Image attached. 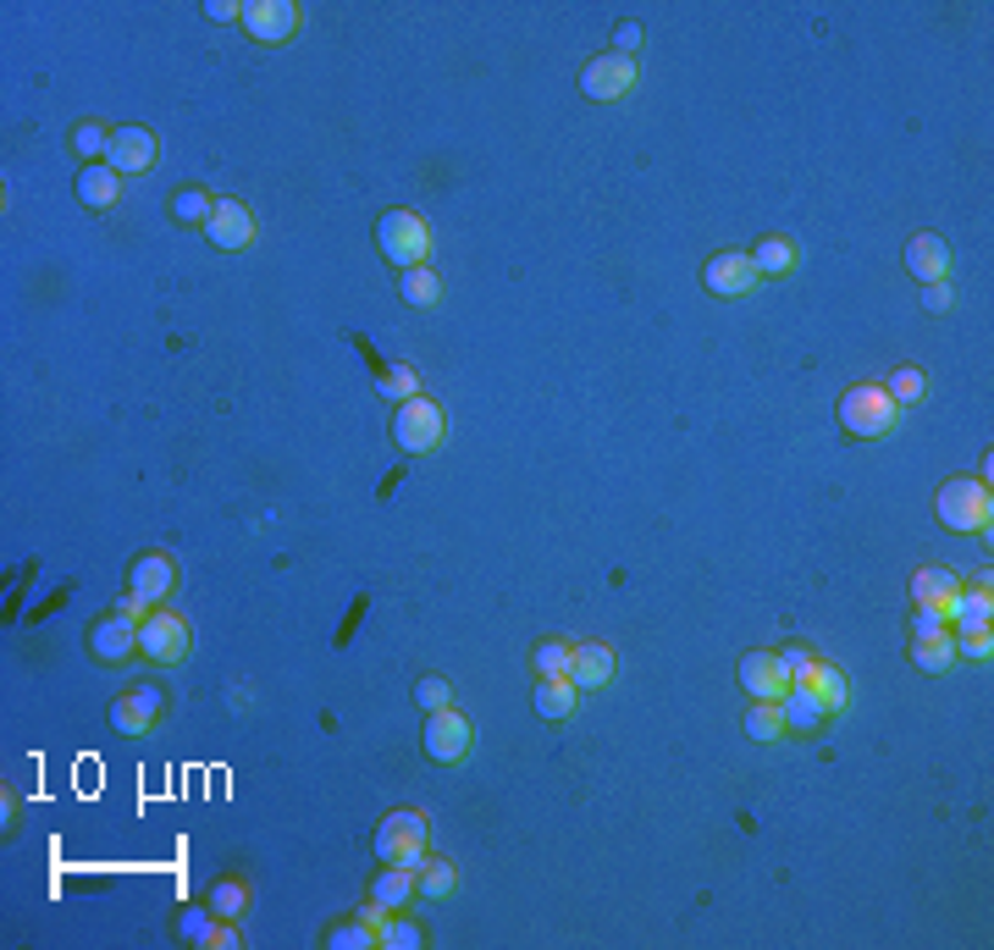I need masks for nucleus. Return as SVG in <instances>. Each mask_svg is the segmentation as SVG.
<instances>
[{"instance_id":"obj_1","label":"nucleus","mask_w":994,"mask_h":950,"mask_svg":"<svg viewBox=\"0 0 994 950\" xmlns=\"http://www.w3.org/2000/svg\"><path fill=\"white\" fill-rule=\"evenodd\" d=\"M934 514L940 525L951 531H990L994 519V497H990V481H973V475H956L934 492Z\"/></svg>"},{"instance_id":"obj_2","label":"nucleus","mask_w":994,"mask_h":950,"mask_svg":"<svg viewBox=\"0 0 994 950\" xmlns=\"http://www.w3.org/2000/svg\"><path fill=\"white\" fill-rule=\"evenodd\" d=\"M895 398L878 387V382H856L845 398H839V426L851 432V437H862V443H878V437H889L895 432Z\"/></svg>"},{"instance_id":"obj_3","label":"nucleus","mask_w":994,"mask_h":950,"mask_svg":"<svg viewBox=\"0 0 994 950\" xmlns=\"http://www.w3.org/2000/svg\"><path fill=\"white\" fill-rule=\"evenodd\" d=\"M376 244H381V255H387L398 271H415V266H426V255H431V227H426L420 210H387V216L376 221Z\"/></svg>"},{"instance_id":"obj_4","label":"nucleus","mask_w":994,"mask_h":950,"mask_svg":"<svg viewBox=\"0 0 994 950\" xmlns=\"http://www.w3.org/2000/svg\"><path fill=\"white\" fill-rule=\"evenodd\" d=\"M426 840H431V823L426 812H387L381 829H376V857L381 862H398V868H420L426 862Z\"/></svg>"},{"instance_id":"obj_5","label":"nucleus","mask_w":994,"mask_h":950,"mask_svg":"<svg viewBox=\"0 0 994 950\" xmlns=\"http://www.w3.org/2000/svg\"><path fill=\"white\" fill-rule=\"evenodd\" d=\"M139 652H145L150 663H182V657L193 652V631H188V620H182V614H171V608L145 614V625H139Z\"/></svg>"},{"instance_id":"obj_6","label":"nucleus","mask_w":994,"mask_h":950,"mask_svg":"<svg viewBox=\"0 0 994 950\" xmlns=\"http://www.w3.org/2000/svg\"><path fill=\"white\" fill-rule=\"evenodd\" d=\"M392 443H398L404 454H431V448L443 443V409H437L431 398L398 404V415H392Z\"/></svg>"},{"instance_id":"obj_7","label":"nucleus","mask_w":994,"mask_h":950,"mask_svg":"<svg viewBox=\"0 0 994 950\" xmlns=\"http://www.w3.org/2000/svg\"><path fill=\"white\" fill-rule=\"evenodd\" d=\"M636 56H619V50H608V56H597V61H586V72H580V95L586 100H625L630 89H636Z\"/></svg>"},{"instance_id":"obj_8","label":"nucleus","mask_w":994,"mask_h":950,"mask_svg":"<svg viewBox=\"0 0 994 950\" xmlns=\"http://www.w3.org/2000/svg\"><path fill=\"white\" fill-rule=\"evenodd\" d=\"M470 741H476V730H470L465 713L443 707V713L426 719V758H431V763H443V769L465 763V758H470Z\"/></svg>"},{"instance_id":"obj_9","label":"nucleus","mask_w":994,"mask_h":950,"mask_svg":"<svg viewBox=\"0 0 994 950\" xmlns=\"http://www.w3.org/2000/svg\"><path fill=\"white\" fill-rule=\"evenodd\" d=\"M243 33L255 44H288L299 33V6L294 0H249L243 6Z\"/></svg>"},{"instance_id":"obj_10","label":"nucleus","mask_w":994,"mask_h":950,"mask_svg":"<svg viewBox=\"0 0 994 950\" xmlns=\"http://www.w3.org/2000/svg\"><path fill=\"white\" fill-rule=\"evenodd\" d=\"M161 707H166L161 685H128V691L111 702V724H117L122 735H145V730H156Z\"/></svg>"},{"instance_id":"obj_11","label":"nucleus","mask_w":994,"mask_h":950,"mask_svg":"<svg viewBox=\"0 0 994 950\" xmlns=\"http://www.w3.org/2000/svg\"><path fill=\"white\" fill-rule=\"evenodd\" d=\"M702 283H707L718 299H746V294H752L763 277L752 271V260H746V255H735V249H718V255L702 266Z\"/></svg>"},{"instance_id":"obj_12","label":"nucleus","mask_w":994,"mask_h":950,"mask_svg":"<svg viewBox=\"0 0 994 950\" xmlns=\"http://www.w3.org/2000/svg\"><path fill=\"white\" fill-rule=\"evenodd\" d=\"M156 156H161V145H156L150 128H117V133H111V150H106V166L122 171V177H133V171H150Z\"/></svg>"},{"instance_id":"obj_13","label":"nucleus","mask_w":994,"mask_h":950,"mask_svg":"<svg viewBox=\"0 0 994 950\" xmlns=\"http://www.w3.org/2000/svg\"><path fill=\"white\" fill-rule=\"evenodd\" d=\"M740 685H746V696H757V702H779V696L791 691V674H785L779 652H746V657H740Z\"/></svg>"},{"instance_id":"obj_14","label":"nucleus","mask_w":994,"mask_h":950,"mask_svg":"<svg viewBox=\"0 0 994 950\" xmlns=\"http://www.w3.org/2000/svg\"><path fill=\"white\" fill-rule=\"evenodd\" d=\"M89 652H95L100 663H128V657L139 652V620H128V614H106V620L89 631Z\"/></svg>"},{"instance_id":"obj_15","label":"nucleus","mask_w":994,"mask_h":950,"mask_svg":"<svg viewBox=\"0 0 994 950\" xmlns=\"http://www.w3.org/2000/svg\"><path fill=\"white\" fill-rule=\"evenodd\" d=\"M906 271H912L923 288L945 283V277H951V244H945L940 232H917V238L906 244Z\"/></svg>"},{"instance_id":"obj_16","label":"nucleus","mask_w":994,"mask_h":950,"mask_svg":"<svg viewBox=\"0 0 994 950\" xmlns=\"http://www.w3.org/2000/svg\"><path fill=\"white\" fill-rule=\"evenodd\" d=\"M779 719H785V730H802V735H813V730H824L834 713H828L824 696H818L807 680H796V685L779 696Z\"/></svg>"},{"instance_id":"obj_17","label":"nucleus","mask_w":994,"mask_h":950,"mask_svg":"<svg viewBox=\"0 0 994 950\" xmlns=\"http://www.w3.org/2000/svg\"><path fill=\"white\" fill-rule=\"evenodd\" d=\"M205 232H210L216 249H243V244L255 238V216H249V205H238V199H216Z\"/></svg>"},{"instance_id":"obj_18","label":"nucleus","mask_w":994,"mask_h":950,"mask_svg":"<svg viewBox=\"0 0 994 950\" xmlns=\"http://www.w3.org/2000/svg\"><path fill=\"white\" fill-rule=\"evenodd\" d=\"M171 586H177V570H171L166 553H145V558L128 570V592H139L145 603H166Z\"/></svg>"},{"instance_id":"obj_19","label":"nucleus","mask_w":994,"mask_h":950,"mask_svg":"<svg viewBox=\"0 0 994 950\" xmlns=\"http://www.w3.org/2000/svg\"><path fill=\"white\" fill-rule=\"evenodd\" d=\"M117 194H122V171H111V166H100V160L78 166V205H83V210H111Z\"/></svg>"},{"instance_id":"obj_20","label":"nucleus","mask_w":994,"mask_h":950,"mask_svg":"<svg viewBox=\"0 0 994 950\" xmlns=\"http://www.w3.org/2000/svg\"><path fill=\"white\" fill-rule=\"evenodd\" d=\"M569 680H575V691H597V685H608V680H614V646H603V641L575 646Z\"/></svg>"},{"instance_id":"obj_21","label":"nucleus","mask_w":994,"mask_h":950,"mask_svg":"<svg viewBox=\"0 0 994 950\" xmlns=\"http://www.w3.org/2000/svg\"><path fill=\"white\" fill-rule=\"evenodd\" d=\"M990 620H994L990 581L973 586V592H956V603H951V625H956V631H990Z\"/></svg>"},{"instance_id":"obj_22","label":"nucleus","mask_w":994,"mask_h":950,"mask_svg":"<svg viewBox=\"0 0 994 950\" xmlns=\"http://www.w3.org/2000/svg\"><path fill=\"white\" fill-rule=\"evenodd\" d=\"M409 895H415V868H398V862H387V873H376V884H370V901L387 912H404Z\"/></svg>"},{"instance_id":"obj_23","label":"nucleus","mask_w":994,"mask_h":950,"mask_svg":"<svg viewBox=\"0 0 994 950\" xmlns=\"http://www.w3.org/2000/svg\"><path fill=\"white\" fill-rule=\"evenodd\" d=\"M746 260H752V271H757V277H785V271H796V244H791V238H779V232H768V238H763Z\"/></svg>"},{"instance_id":"obj_24","label":"nucleus","mask_w":994,"mask_h":950,"mask_svg":"<svg viewBox=\"0 0 994 950\" xmlns=\"http://www.w3.org/2000/svg\"><path fill=\"white\" fill-rule=\"evenodd\" d=\"M962 592V581L951 575V570H917L912 575V603L917 608H940L945 597H956Z\"/></svg>"},{"instance_id":"obj_25","label":"nucleus","mask_w":994,"mask_h":950,"mask_svg":"<svg viewBox=\"0 0 994 950\" xmlns=\"http://www.w3.org/2000/svg\"><path fill=\"white\" fill-rule=\"evenodd\" d=\"M454 890H459V868H454V862H431V857H426V862L415 868V895H426V901H448Z\"/></svg>"},{"instance_id":"obj_26","label":"nucleus","mask_w":994,"mask_h":950,"mask_svg":"<svg viewBox=\"0 0 994 950\" xmlns=\"http://www.w3.org/2000/svg\"><path fill=\"white\" fill-rule=\"evenodd\" d=\"M575 702H580L575 680H536V713L541 719H569Z\"/></svg>"},{"instance_id":"obj_27","label":"nucleus","mask_w":994,"mask_h":950,"mask_svg":"<svg viewBox=\"0 0 994 950\" xmlns=\"http://www.w3.org/2000/svg\"><path fill=\"white\" fill-rule=\"evenodd\" d=\"M530 663H536V680H569L575 646H569V641H536Z\"/></svg>"},{"instance_id":"obj_28","label":"nucleus","mask_w":994,"mask_h":950,"mask_svg":"<svg viewBox=\"0 0 994 950\" xmlns=\"http://www.w3.org/2000/svg\"><path fill=\"white\" fill-rule=\"evenodd\" d=\"M210 912H216L221 923H238V918L249 912V884H243V879H221V884L210 890Z\"/></svg>"},{"instance_id":"obj_29","label":"nucleus","mask_w":994,"mask_h":950,"mask_svg":"<svg viewBox=\"0 0 994 950\" xmlns=\"http://www.w3.org/2000/svg\"><path fill=\"white\" fill-rule=\"evenodd\" d=\"M807 685L824 696V707L828 713H839V707H851V685H845V674L834 669V663H818L813 674H807Z\"/></svg>"},{"instance_id":"obj_30","label":"nucleus","mask_w":994,"mask_h":950,"mask_svg":"<svg viewBox=\"0 0 994 950\" xmlns=\"http://www.w3.org/2000/svg\"><path fill=\"white\" fill-rule=\"evenodd\" d=\"M415 310H431L437 299H443V283H437V271L431 266H415V271H404V288H398Z\"/></svg>"},{"instance_id":"obj_31","label":"nucleus","mask_w":994,"mask_h":950,"mask_svg":"<svg viewBox=\"0 0 994 950\" xmlns=\"http://www.w3.org/2000/svg\"><path fill=\"white\" fill-rule=\"evenodd\" d=\"M210 210H216V199H210L205 188H182V194H171V216H177L182 227H205Z\"/></svg>"},{"instance_id":"obj_32","label":"nucleus","mask_w":994,"mask_h":950,"mask_svg":"<svg viewBox=\"0 0 994 950\" xmlns=\"http://www.w3.org/2000/svg\"><path fill=\"white\" fill-rule=\"evenodd\" d=\"M912 663H917L923 674H945V669L956 663V641H951V635H940V641H912Z\"/></svg>"},{"instance_id":"obj_33","label":"nucleus","mask_w":994,"mask_h":950,"mask_svg":"<svg viewBox=\"0 0 994 950\" xmlns=\"http://www.w3.org/2000/svg\"><path fill=\"white\" fill-rule=\"evenodd\" d=\"M889 398H895V409H906V404H923V393H928V376L917 370V365H901L895 376H889V387H884Z\"/></svg>"},{"instance_id":"obj_34","label":"nucleus","mask_w":994,"mask_h":950,"mask_svg":"<svg viewBox=\"0 0 994 950\" xmlns=\"http://www.w3.org/2000/svg\"><path fill=\"white\" fill-rule=\"evenodd\" d=\"M746 735H752V741H779V735H785L779 702H752V713H746Z\"/></svg>"},{"instance_id":"obj_35","label":"nucleus","mask_w":994,"mask_h":950,"mask_svg":"<svg viewBox=\"0 0 994 950\" xmlns=\"http://www.w3.org/2000/svg\"><path fill=\"white\" fill-rule=\"evenodd\" d=\"M327 946L331 950H376V946H381V934H376V923H365V918H359V923H342V929H331Z\"/></svg>"},{"instance_id":"obj_36","label":"nucleus","mask_w":994,"mask_h":950,"mask_svg":"<svg viewBox=\"0 0 994 950\" xmlns=\"http://www.w3.org/2000/svg\"><path fill=\"white\" fill-rule=\"evenodd\" d=\"M72 150H78V160L89 166V160H100L106 150H111V133H106L100 122H78V133H72Z\"/></svg>"},{"instance_id":"obj_37","label":"nucleus","mask_w":994,"mask_h":950,"mask_svg":"<svg viewBox=\"0 0 994 950\" xmlns=\"http://www.w3.org/2000/svg\"><path fill=\"white\" fill-rule=\"evenodd\" d=\"M420 946H426L420 923H404V918H387V923H381V950H420Z\"/></svg>"},{"instance_id":"obj_38","label":"nucleus","mask_w":994,"mask_h":950,"mask_svg":"<svg viewBox=\"0 0 994 950\" xmlns=\"http://www.w3.org/2000/svg\"><path fill=\"white\" fill-rule=\"evenodd\" d=\"M415 702H420L426 713H443V707H454V685H448L443 674H426V680L415 685Z\"/></svg>"},{"instance_id":"obj_39","label":"nucleus","mask_w":994,"mask_h":950,"mask_svg":"<svg viewBox=\"0 0 994 950\" xmlns=\"http://www.w3.org/2000/svg\"><path fill=\"white\" fill-rule=\"evenodd\" d=\"M216 929H221V918L205 907V912H182V940L188 946H216Z\"/></svg>"},{"instance_id":"obj_40","label":"nucleus","mask_w":994,"mask_h":950,"mask_svg":"<svg viewBox=\"0 0 994 950\" xmlns=\"http://www.w3.org/2000/svg\"><path fill=\"white\" fill-rule=\"evenodd\" d=\"M381 398H398V404L420 398V376H415V370H404V365H398V370H387V376H381Z\"/></svg>"},{"instance_id":"obj_41","label":"nucleus","mask_w":994,"mask_h":950,"mask_svg":"<svg viewBox=\"0 0 994 950\" xmlns=\"http://www.w3.org/2000/svg\"><path fill=\"white\" fill-rule=\"evenodd\" d=\"M951 641H956V657H973V663H990L994 657L990 631H962V635H951Z\"/></svg>"},{"instance_id":"obj_42","label":"nucleus","mask_w":994,"mask_h":950,"mask_svg":"<svg viewBox=\"0 0 994 950\" xmlns=\"http://www.w3.org/2000/svg\"><path fill=\"white\" fill-rule=\"evenodd\" d=\"M779 663H785V674H791V685H796V680H807V674L818 669V657H813V646H785V652H779Z\"/></svg>"},{"instance_id":"obj_43","label":"nucleus","mask_w":994,"mask_h":950,"mask_svg":"<svg viewBox=\"0 0 994 950\" xmlns=\"http://www.w3.org/2000/svg\"><path fill=\"white\" fill-rule=\"evenodd\" d=\"M940 635H951V625H945L934 608H917V614H912V641H940Z\"/></svg>"},{"instance_id":"obj_44","label":"nucleus","mask_w":994,"mask_h":950,"mask_svg":"<svg viewBox=\"0 0 994 950\" xmlns=\"http://www.w3.org/2000/svg\"><path fill=\"white\" fill-rule=\"evenodd\" d=\"M956 305V294H951V283H934V288H923V310L928 316H945Z\"/></svg>"},{"instance_id":"obj_45","label":"nucleus","mask_w":994,"mask_h":950,"mask_svg":"<svg viewBox=\"0 0 994 950\" xmlns=\"http://www.w3.org/2000/svg\"><path fill=\"white\" fill-rule=\"evenodd\" d=\"M614 50H619V56H636V50H642V22H619V28H614Z\"/></svg>"},{"instance_id":"obj_46","label":"nucleus","mask_w":994,"mask_h":950,"mask_svg":"<svg viewBox=\"0 0 994 950\" xmlns=\"http://www.w3.org/2000/svg\"><path fill=\"white\" fill-rule=\"evenodd\" d=\"M205 17H210V22H243V6H238V0H210Z\"/></svg>"}]
</instances>
